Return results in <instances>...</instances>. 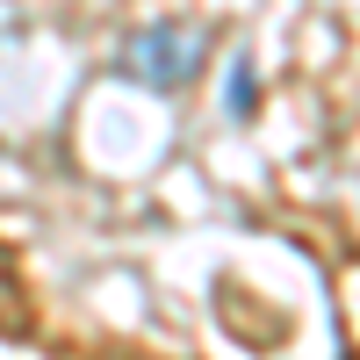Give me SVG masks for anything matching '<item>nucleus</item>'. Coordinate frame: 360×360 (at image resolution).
Here are the masks:
<instances>
[{
  "label": "nucleus",
  "mask_w": 360,
  "mask_h": 360,
  "mask_svg": "<svg viewBox=\"0 0 360 360\" xmlns=\"http://www.w3.org/2000/svg\"><path fill=\"white\" fill-rule=\"evenodd\" d=\"M202 58H209L202 22H137L115 44V72L137 79L144 94H180L188 79H202Z\"/></svg>",
  "instance_id": "nucleus-1"
},
{
  "label": "nucleus",
  "mask_w": 360,
  "mask_h": 360,
  "mask_svg": "<svg viewBox=\"0 0 360 360\" xmlns=\"http://www.w3.org/2000/svg\"><path fill=\"white\" fill-rule=\"evenodd\" d=\"M224 115L231 123H252L259 115V86H252V51L231 58V79H224Z\"/></svg>",
  "instance_id": "nucleus-2"
}]
</instances>
